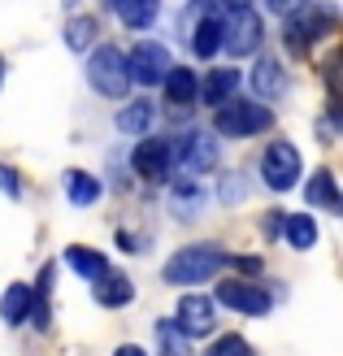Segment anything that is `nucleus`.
Returning <instances> with one entry per match:
<instances>
[{"mask_svg": "<svg viewBox=\"0 0 343 356\" xmlns=\"http://www.w3.org/2000/svg\"><path fill=\"white\" fill-rule=\"evenodd\" d=\"M234 265H239L244 274H257V270H261V261H257V257H244V261H234Z\"/></svg>", "mask_w": 343, "mask_h": 356, "instance_id": "27", "label": "nucleus"}, {"mask_svg": "<svg viewBox=\"0 0 343 356\" xmlns=\"http://www.w3.org/2000/svg\"><path fill=\"white\" fill-rule=\"evenodd\" d=\"M161 83H166V100H174V104H191L196 100V87H200L196 74L183 70V65H170V74L161 79Z\"/></svg>", "mask_w": 343, "mask_h": 356, "instance_id": "16", "label": "nucleus"}, {"mask_svg": "<svg viewBox=\"0 0 343 356\" xmlns=\"http://www.w3.org/2000/svg\"><path fill=\"white\" fill-rule=\"evenodd\" d=\"M65 265H70V270H79L83 278H100L104 270H109L96 248H65Z\"/></svg>", "mask_w": 343, "mask_h": 356, "instance_id": "21", "label": "nucleus"}, {"mask_svg": "<svg viewBox=\"0 0 343 356\" xmlns=\"http://www.w3.org/2000/svg\"><path fill=\"white\" fill-rule=\"evenodd\" d=\"M218 131L222 135H230V139H244V135H261V131H269V122H274V113L265 109V104H257V100H222L218 104Z\"/></svg>", "mask_w": 343, "mask_h": 356, "instance_id": "3", "label": "nucleus"}, {"mask_svg": "<svg viewBox=\"0 0 343 356\" xmlns=\"http://www.w3.org/2000/svg\"><path fill=\"white\" fill-rule=\"evenodd\" d=\"M26 309H31V287L26 282H13L5 291V300H0V317H5L9 326H17V322H26Z\"/></svg>", "mask_w": 343, "mask_h": 356, "instance_id": "19", "label": "nucleus"}, {"mask_svg": "<svg viewBox=\"0 0 343 356\" xmlns=\"http://www.w3.org/2000/svg\"><path fill=\"white\" fill-rule=\"evenodd\" d=\"M326 26H330V13H326V9H317V5L300 9L292 22H287V48H292L296 57H304V52L313 48V40H317Z\"/></svg>", "mask_w": 343, "mask_h": 356, "instance_id": "7", "label": "nucleus"}, {"mask_svg": "<svg viewBox=\"0 0 343 356\" xmlns=\"http://www.w3.org/2000/svg\"><path fill=\"white\" fill-rule=\"evenodd\" d=\"M65 191H70L74 204H92V200H100V178L83 174V170H70L65 174Z\"/></svg>", "mask_w": 343, "mask_h": 356, "instance_id": "22", "label": "nucleus"}, {"mask_svg": "<svg viewBox=\"0 0 343 356\" xmlns=\"http://www.w3.org/2000/svg\"><path fill=\"white\" fill-rule=\"evenodd\" d=\"M282 230H287V243L296 248V252H309L317 243V222L309 213H292V218H282Z\"/></svg>", "mask_w": 343, "mask_h": 356, "instance_id": "14", "label": "nucleus"}, {"mask_svg": "<svg viewBox=\"0 0 343 356\" xmlns=\"http://www.w3.org/2000/svg\"><path fill=\"white\" fill-rule=\"evenodd\" d=\"M131 296H135V282H131V278L109 274V270H104V274L96 278V300H100V305L122 309V305H131Z\"/></svg>", "mask_w": 343, "mask_h": 356, "instance_id": "13", "label": "nucleus"}, {"mask_svg": "<svg viewBox=\"0 0 343 356\" xmlns=\"http://www.w3.org/2000/svg\"><path fill=\"white\" fill-rule=\"evenodd\" d=\"M278 230H282V218H278V213H274V218H265V235H278Z\"/></svg>", "mask_w": 343, "mask_h": 356, "instance_id": "28", "label": "nucleus"}, {"mask_svg": "<svg viewBox=\"0 0 343 356\" xmlns=\"http://www.w3.org/2000/svg\"><path fill=\"white\" fill-rule=\"evenodd\" d=\"M191 48H196V57H213V52L222 48V35H218V22H213V17H205V22L196 26Z\"/></svg>", "mask_w": 343, "mask_h": 356, "instance_id": "23", "label": "nucleus"}, {"mask_svg": "<svg viewBox=\"0 0 343 356\" xmlns=\"http://www.w3.org/2000/svg\"><path fill=\"white\" fill-rule=\"evenodd\" d=\"M261 174H265V183L274 187V191H292L296 178H300V152L287 144V139L269 144L265 156H261Z\"/></svg>", "mask_w": 343, "mask_h": 356, "instance_id": "5", "label": "nucleus"}, {"mask_svg": "<svg viewBox=\"0 0 343 356\" xmlns=\"http://www.w3.org/2000/svg\"><path fill=\"white\" fill-rule=\"evenodd\" d=\"M274 9H296V0H269Z\"/></svg>", "mask_w": 343, "mask_h": 356, "instance_id": "30", "label": "nucleus"}, {"mask_svg": "<svg viewBox=\"0 0 343 356\" xmlns=\"http://www.w3.org/2000/svg\"><path fill=\"white\" fill-rule=\"evenodd\" d=\"M131 161H135L139 178H148V183H166V178H170V161H174V148H170V139H143Z\"/></svg>", "mask_w": 343, "mask_h": 356, "instance_id": "9", "label": "nucleus"}, {"mask_svg": "<svg viewBox=\"0 0 343 356\" xmlns=\"http://www.w3.org/2000/svg\"><path fill=\"white\" fill-rule=\"evenodd\" d=\"M226 5H230V9H244V5H252V0H226Z\"/></svg>", "mask_w": 343, "mask_h": 356, "instance_id": "31", "label": "nucleus"}, {"mask_svg": "<svg viewBox=\"0 0 343 356\" xmlns=\"http://www.w3.org/2000/svg\"><path fill=\"white\" fill-rule=\"evenodd\" d=\"M113 9H118V17H122L126 26L143 31V26H152V17H157V9H161V0H113Z\"/></svg>", "mask_w": 343, "mask_h": 356, "instance_id": "15", "label": "nucleus"}, {"mask_svg": "<svg viewBox=\"0 0 343 356\" xmlns=\"http://www.w3.org/2000/svg\"><path fill=\"white\" fill-rule=\"evenodd\" d=\"M230 265V257L222 252L218 243H191V248H178V252L166 261V282H174V287H191V282H209L218 278L222 270Z\"/></svg>", "mask_w": 343, "mask_h": 356, "instance_id": "1", "label": "nucleus"}, {"mask_svg": "<svg viewBox=\"0 0 343 356\" xmlns=\"http://www.w3.org/2000/svg\"><path fill=\"white\" fill-rule=\"evenodd\" d=\"M213 300L209 296H183L178 300V309H174V326L183 330V334H191V339H205V334L213 330Z\"/></svg>", "mask_w": 343, "mask_h": 356, "instance_id": "8", "label": "nucleus"}, {"mask_svg": "<svg viewBox=\"0 0 343 356\" xmlns=\"http://www.w3.org/2000/svg\"><path fill=\"white\" fill-rule=\"evenodd\" d=\"M234 87H239V70H209L205 87H196V96H205V104H222L234 96Z\"/></svg>", "mask_w": 343, "mask_h": 356, "instance_id": "12", "label": "nucleus"}, {"mask_svg": "<svg viewBox=\"0 0 343 356\" xmlns=\"http://www.w3.org/2000/svg\"><path fill=\"white\" fill-rule=\"evenodd\" d=\"M218 300H222L226 309L248 313V317L269 313V291L257 287V282H222V287H218Z\"/></svg>", "mask_w": 343, "mask_h": 356, "instance_id": "10", "label": "nucleus"}, {"mask_svg": "<svg viewBox=\"0 0 343 356\" xmlns=\"http://www.w3.org/2000/svg\"><path fill=\"white\" fill-rule=\"evenodd\" d=\"M252 87H257V96L261 100H274L287 92V74H282V65L274 57H261L257 70H252Z\"/></svg>", "mask_w": 343, "mask_h": 356, "instance_id": "11", "label": "nucleus"}, {"mask_svg": "<svg viewBox=\"0 0 343 356\" xmlns=\"http://www.w3.org/2000/svg\"><path fill=\"white\" fill-rule=\"evenodd\" d=\"M92 40H96V17H74V22H65V44L70 48L83 52Z\"/></svg>", "mask_w": 343, "mask_h": 356, "instance_id": "24", "label": "nucleus"}, {"mask_svg": "<svg viewBox=\"0 0 343 356\" xmlns=\"http://www.w3.org/2000/svg\"><path fill=\"white\" fill-rule=\"evenodd\" d=\"M304 195H309V204H321V209H339L335 174H330V170H317V174L309 178V187H304Z\"/></svg>", "mask_w": 343, "mask_h": 356, "instance_id": "20", "label": "nucleus"}, {"mask_svg": "<svg viewBox=\"0 0 343 356\" xmlns=\"http://www.w3.org/2000/svg\"><path fill=\"white\" fill-rule=\"evenodd\" d=\"M218 165V144H213L209 135H191L187 139V170L191 174H205Z\"/></svg>", "mask_w": 343, "mask_h": 356, "instance_id": "18", "label": "nucleus"}, {"mask_svg": "<svg viewBox=\"0 0 343 356\" xmlns=\"http://www.w3.org/2000/svg\"><path fill=\"white\" fill-rule=\"evenodd\" d=\"M126 74H131L135 83H143V87H157L161 79L170 74V52L161 44H152V40L135 44V52L126 57Z\"/></svg>", "mask_w": 343, "mask_h": 356, "instance_id": "6", "label": "nucleus"}, {"mask_svg": "<svg viewBox=\"0 0 343 356\" xmlns=\"http://www.w3.org/2000/svg\"><path fill=\"white\" fill-rule=\"evenodd\" d=\"M218 35H222V48L226 52H234V57H252V52L261 48L265 26H261V17L244 5V9H230L226 22H218Z\"/></svg>", "mask_w": 343, "mask_h": 356, "instance_id": "4", "label": "nucleus"}, {"mask_svg": "<svg viewBox=\"0 0 343 356\" xmlns=\"http://www.w3.org/2000/svg\"><path fill=\"white\" fill-rule=\"evenodd\" d=\"M87 79H92V87L100 96H126L131 92V74H126V52H118L113 44H100L92 57H87Z\"/></svg>", "mask_w": 343, "mask_h": 356, "instance_id": "2", "label": "nucleus"}, {"mask_svg": "<svg viewBox=\"0 0 343 356\" xmlns=\"http://www.w3.org/2000/svg\"><path fill=\"white\" fill-rule=\"evenodd\" d=\"M205 356H252V352H248V343L239 339V334H222V339L213 343Z\"/></svg>", "mask_w": 343, "mask_h": 356, "instance_id": "25", "label": "nucleus"}, {"mask_svg": "<svg viewBox=\"0 0 343 356\" xmlns=\"http://www.w3.org/2000/svg\"><path fill=\"white\" fill-rule=\"evenodd\" d=\"M152 118H157L152 100H135V104H126V109L118 113V131H126V135H143V131L152 127Z\"/></svg>", "mask_w": 343, "mask_h": 356, "instance_id": "17", "label": "nucleus"}, {"mask_svg": "<svg viewBox=\"0 0 343 356\" xmlns=\"http://www.w3.org/2000/svg\"><path fill=\"white\" fill-rule=\"evenodd\" d=\"M0 79H5V61H0Z\"/></svg>", "mask_w": 343, "mask_h": 356, "instance_id": "32", "label": "nucleus"}, {"mask_svg": "<svg viewBox=\"0 0 343 356\" xmlns=\"http://www.w3.org/2000/svg\"><path fill=\"white\" fill-rule=\"evenodd\" d=\"M113 356H148V352H143V348H135V343H126V348H118Z\"/></svg>", "mask_w": 343, "mask_h": 356, "instance_id": "29", "label": "nucleus"}, {"mask_svg": "<svg viewBox=\"0 0 343 356\" xmlns=\"http://www.w3.org/2000/svg\"><path fill=\"white\" fill-rule=\"evenodd\" d=\"M0 191H9L13 200H17V195H22V183H17V174H13L9 165H0Z\"/></svg>", "mask_w": 343, "mask_h": 356, "instance_id": "26", "label": "nucleus"}]
</instances>
